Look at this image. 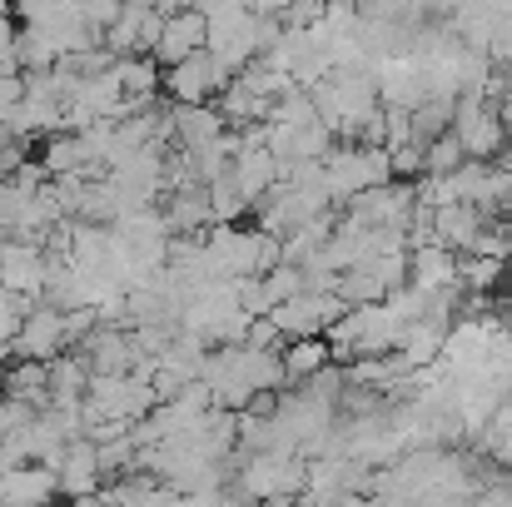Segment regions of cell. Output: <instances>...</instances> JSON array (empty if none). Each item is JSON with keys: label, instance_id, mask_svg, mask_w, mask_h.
<instances>
[{"label": "cell", "instance_id": "17", "mask_svg": "<svg viewBox=\"0 0 512 507\" xmlns=\"http://www.w3.org/2000/svg\"><path fill=\"white\" fill-rule=\"evenodd\" d=\"M40 169H45L50 179L90 174V155H85V140H80V135H55V140H45V150H40Z\"/></svg>", "mask_w": 512, "mask_h": 507}, {"label": "cell", "instance_id": "26", "mask_svg": "<svg viewBox=\"0 0 512 507\" xmlns=\"http://www.w3.org/2000/svg\"><path fill=\"white\" fill-rule=\"evenodd\" d=\"M468 507H512V483H488L483 493H473Z\"/></svg>", "mask_w": 512, "mask_h": 507}, {"label": "cell", "instance_id": "21", "mask_svg": "<svg viewBox=\"0 0 512 507\" xmlns=\"http://www.w3.org/2000/svg\"><path fill=\"white\" fill-rule=\"evenodd\" d=\"M204 189H209V204H214V224H224V229H239V219L249 214V204L239 199L234 179H214V184H204Z\"/></svg>", "mask_w": 512, "mask_h": 507}, {"label": "cell", "instance_id": "19", "mask_svg": "<svg viewBox=\"0 0 512 507\" xmlns=\"http://www.w3.org/2000/svg\"><path fill=\"white\" fill-rule=\"evenodd\" d=\"M339 299L348 304V309H368V304H383V299H388V289H383V284H378V274L363 264V269L339 274Z\"/></svg>", "mask_w": 512, "mask_h": 507}, {"label": "cell", "instance_id": "22", "mask_svg": "<svg viewBox=\"0 0 512 507\" xmlns=\"http://www.w3.org/2000/svg\"><path fill=\"white\" fill-rule=\"evenodd\" d=\"M264 289H269L274 309H279V304H289V299H299V294H309V289H304V269H299V264H279L274 274H264Z\"/></svg>", "mask_w": 512, "mask_h": 507}, {"label": "cell", "instance_id": "1", "mask_svg": "<svg viewBox=\"0 0 512 507\" xmlns=\"http://www.w3.org/2000/svg\"><path fill=\"white\" fill-rule=\"evenodd\" d=\"M309 488V463L304 458H249L239 468V498L244 503H294Z\"/></svg>", "mask_w": 512, "mask_h": 507}, {"label": "cell", "instance_id": "9", "mask_svg": "<svg viewBox=\"0 0 512 507\" xmlns=\"http://www.w3.org/2000/svg\"><path fill=\"white\" fill-rule=\"evenodd\" d=\"M229 179H234L239 199H244L249 209H259V204L284 184V169H279V160H274L269 150H244V155L234 160V169H229Z\"/></svg>", "mask_w": 512, "mask_h": 507}, {"label": "cell", "instance_id": "4", "mask_svg": "<svg viewBox=\"0 0 512 507\" xmlns=\"http://www.w3.org/2000/svg\"><path fill=\"white\" fill-rule=\"evenodd\" d=\"M45 274H50V254L40 244H20V239H0V284L20 299H45Z\"/></svg>", "mask_w": 512, "mask_h": 507}, {"label": "cell", "instance_id": "15", "mask_svg": "<svg viewBox=\"0 0 512 507\" xmlns=\"http://www.w3.org/2000/svg\"><path fill=\"white\" fill-rule=\"evenodd\" d=\"M115 80L125 85L130 100H160L165 95V70L155 55H135V60H120L115 65Z\"/></svg>", "mask_w": 512, "mask_h": 507}, {"label": "cell", "instance_id": "16", "mask_svg": "<svg viewBox=\"0 0 512 507\" xmlns=\"http://www.w3.org/2000/svg\"><path fill=\"white\" fill-rule=\"evenodd\" d=\"M329 363H334V358H329V343H324V338H299V343L284 348V378H289V388H304V383L319 378Z\"/></svg>", "mask_w": 512, "mask_h": 507}, {"label": "cell", "instance_id": "8", "mask_svg": "<svg viewBox=\"0 0 512 507\" xmlns=\"http://www.w3.org/2000/svg\"><path fill=\"white\" fill-rule=\"evenodd\" d=\"M170 115H174V140H179V150H184V155L214 150V145L229 135V125H224L219 105H174Z\"/></svg>", "mask_w": 512, "mask_h": 507}, {"label": "cell", "instance_id": "7", "mask_svg": "<svg viewBox=\"0 0 512 507\" xmlns=\"http://www.w3.org/2000/svg\"><path fill=\"white\" fill-rule=\"evenodd\" d=\"M105 468H100V448L90 443V438H75V443H65V463H60V498H70V503H85V498H95L105 483Z\"/></svg>", "mask_w": 512, "mask_h": 507}, {"label": "cell", "instance_id": "27", "mask_svg": "<svg viewBox=\"0 0 512 507\" xmlns=\"http://www.w3.org/2000/svg\"><path fill=\"white\" fill-rule=\"evenodd\" d=\"M498 120H503V130L512 135V100H498Z\"/></svg>", "mask_w": 512, "mask_h": 507}, {"label": "cell", "instance_id": "5", "mask_svg": "<svg viewBox=\"0 0 512 507\" xmlns=\"http://www.w3.org/2000/svg\"><path fill=\"white\" fill-rule=\"evenodd\" d=\"M60 353H70V338H65V314L60 309H35L25 319V329L15 338V363H55Z\"/></svg>", "mask_w": 512, "mask_h": 507}, {"label": "cell", "instance_id": "24", "mask_svg": "<svg viewBox=\"0 0 512 507\" xmlns=\"http://www.w3.org/2000/svg\"><path fill=\"white\" fill-rule=\"evenodd\" d=\"M244 348H254V353H279V358H284L289 338L279 334L274 319H254V324H249V338H244Z\"/></svg>", "mask_w": 512, "mask_h": 507}, {"label": "cell", "instance_id": "10", "mask_svg": "<svg viewBox=\"0 0 512 507\" xmlns=\"http://www.w3.org/2000/svg\"><path fill=\"white\" fill-rule=\"evenodd\" d=\"M60 498V473L55 468H15L10 478H0V507H50Z\"/></svg>", "mask_w": 512, "mask_h": 507}, {"label": "cell", "instance_id": "20", "mask_svg": "<svg viewBox=\"0 0 512 507\" xmlns=\"http://www.w3.org/2000/svg\"><path fill=\"white\" fill-rule=\"evenodd\" d=\"M463 165H468V155H463V145H458V135H453V130L423 150V174H428V179H453Z\"/></svg>", "mask_w": 512, "mask_h": 507}, {"label": "cell", "instance_id": "14", "mask_svg": "<svg viewBox=\"0 0 512 507\" xmlns=\"http://www.w3.org/2000/svg\"><path fill=\"white\" fill-rule=\"evenodd\" d=\"M448 329H438V324H413V329H403L398 338V358L408 363V373H423V368H433V363H443V353H448Z\"/></svg>", "mask_w": 512, "mask_h": 507}, {"label": "cell", "instance_id": "13", "mask_svg": "<svg viewBox=\"0 0 512 507\" xmlns=\"http://www.w3.org/2000/svg\"><path fill=\"white\" fill-rule=\"evenodd\" d=\"M90 383H95V373H90V363L80 353H60L50 363V398H55V408L85 403L90 398Z\"/></svg>", "mask_w": 512, "mask_h": 507}, {"label": "cell", "instance_id": "25", "mask_svg": "<svg viewBox=\"0 0 512 507\" xmlns=\"http://www.w3.org/2000/svg\"><path fill=\"white\" fill-rule=\"evenodd\" d=\"M393 174H418L423 179V145H403V150H393Z\"/></svg>", "mask_w": 512, "mask_h": 507}, {"label": "cell", "instance_id": "3", "mask_svg": "<svg viewBox=\"0 0 512 507\" xmlns=\"http://www.w3.org/2000/svg\"><path fill=\"white\" fill-rule=\"evenodd\" d=\"M229 80H234V75H229L209 50H199V55H189L184 65L165 70V100H170V105H214V95H224Z\"/></svg>", "mask_w": 512, "mask_h": 507}, {"label": "cell", "instance_id": "23", "mask_svg": "<svg viewBox=\"0 0 512 507\" xmlns=\"http://www.w3.org/2000/svg\"><path fill=\"white\" fill-rule=\"evenodd\" d=\"M35 418H40V413H35L30 403H20V398H5V393H0V443H10L15 433H25Z\"/></svg>", "mask_w": 512, "mask_h": 507}, {"label": "cell", "instance_id": "18", "mask_svg": "<svg viewBox=\"0 0 512 507\" xmlns=\"http://www.w3.org/2000/svg\"><path fill=\"white\" fill-rule=\"evenodd\" d=\"M508 279V264L503 259H478V254H458V284L468 294H488Z\"/></svg>", "mask_w": 512, "mask_h": 507}, {"label": "cell", "instance_id": "28", "mask_svg": "<svg viewBox=\"0 0 512 507\" xmlns=\"http://www.w3.org/2000/svg\"><path fill=\"white\" fill-rule=\"evenodd\" d=\"M0 20H10V5H0Z\"/></svg>", "mask_w": 512, "mask_h": 507}, {"label": "cell", "instance_id": "11", "mask_svg": "<svg viewBox=\"0 0 512 507\" xmlns=\"http://www.w3.org/2000/svg\"><path fill=\"white\" fill-rule=\"evenodd\" d=\"M408 284H413V289H423V294L463 289V284H458V254H453V249H443V244L408 254Z\"/></svg>", "mask_w": 512, "mask_h": 507}, {"label": "cell", "instance_id": "2", "mask_svg": "<svg viewBox=\"0 0 512 507\" xmlns=\"http://www.w3.org/2000/svg\"><path fill=\"white\" fill-rule=\"evenodd\" d=\"M453 135H458L463 155L478 160V165H498L512 145V135L503 130V120H498V105H488V95H458Z\"/></svg>", "mask_w": 512, "mask_h": 507}, {"label": "cell", "instance_id": "12", "mask_svg": "<svg viewBox=\"0 0 512 507\" xmlns=\"http://www.w3.org/2000/svg\"><path fill=\"white\" fill-rule=\"evenodd\" d=\"M483 214L478 209H468V204H448V209H438L433 214V239L443 244V249H453V254H468L473 249V239L483 234Z\"/></svg>", "mask_w": 512, "mask_h": 507}, {"label": "cell", "instance_id": "6", "mask_svg": "<svg viewBox=\"0 0 512 507\" xmlns=\"http://www.w3.org/2000/svg\"><path fill=\"white\" fill-rule=\"evenodd\" d=\"M199 50H209V20H204V10H179V15H170V20H165V35H160V45H155L160 70L184 65V60L199 55Z\"/></svg>", "mask_w": 512, "mask_h": 507}]
</instances>
